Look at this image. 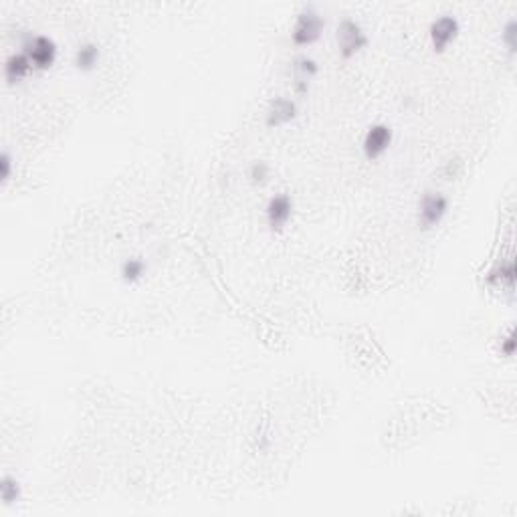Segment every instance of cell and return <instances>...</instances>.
I'll return each mask as SVG.
<instances>
[{"mask_svg": "<svg viewBox=\"0 0 517 517\" xmlns=\"http://www.w3.org/2000/svg\"><path fill=\"white\" fill-rule=\"evenodd\" d=\"M324 19L313 6H303L297 14L296 27H293V43L296 45H309L322 35Z\"/></svg>", "mask_w": 517, "mask_h": 517, "instance_id": "cell-1", "label": "cell"}, {"mask_svg": "<svg viewBox=\"0 0 517 517\" xmlns=\"http://www.w3.org/2000/svg\"><path fill=\"white\" fill-rule=\"evenodd\" d=\"M337 43H339V53L344 59H350L354 53H358L362 47L368 45V37L362 31V27L352 21V19H344L337 27Z\"/></svg>", "mask_w": 517, "mask_h": 517, "instance_id": "cell-2", "label": "cell"}, {"mask_svg": "<svg viewBox=\"0 0 517 517\" xmlns=\"http://www.w3.org/2000/svg\"><path fill=\"white\" fill-rule=\"evenodd\" d=\"M25 49L27 55L31 59L33 65H37L38 69H47L53 65L55 57H57V45L51 37L38 35V37H31L25 40Z\"/></svg>", "mask_w": 517, "mask_h": 517, "instance_id": "cell-3", "label": "cell"}, {"mask_svg": "<svg viewBox=\"0 0 517 517\" xmlns=\"http://www.w3.org/2000/svg\"><path fill=\"white\" fill-rule=\"evenodd\" d=\"M448 211V200L446 196L439 194V192H426L422 196L420 202V217H422V224L424 226H433L439 224L441 219L446 215Z\"/></svg>", "mask_w": 517, "mask_h": 517, "instance_id": "cell-4", "label": "cell"}, {"mask_svg": "<svg viewBox=\"0 0 517 517\" xmlns=\"http://www.w3.org/2000/svg\"><path fill=\"white\" fill-rule=\"evenodd\" d=\"M390 142H392V130L386 123H376L370 128L364 138V154L370 160H374L390 146Z\"/></svg>", "mask_w": 517, "mask_h": 517, "instance_id": "cell-5", "label": "cell"}, {"mask_svg": "<svg viewBox=\"0 0 517 517\" xmlns=\"http://www.w3.org/2000/svg\"><path fill=\"white\" fill-rule=\"evenodd\" d=\"M459 33V21L450 14H443L431 25V40L437 51H443L444 47L457 37Z\"/></svg>", "mask_w": 517, "mask_h": 517, "instance_id": "cell-6", "label": "cell"}, {"mask_svg": "<svg viewBox=\"0 0 517 517\" xmlns=\"http://www.w3.org/2000/svg\"><path fill=\"white\" fill-rule=\"evenodd\" d=\"M291 211H293V202H291V196L281 192L277 196H273L267 204V219H269V224L273 228H283L285 222L289 221L291 217Z\"/></svg>", "mask_w": 517, "mask_h": 517, "instance_id": "cell-7", "label": "cell"}, {"mask_svg": "<svg viewBox=\"0 0 517 517\" xmlns=\"http://www.w3.org/2000/svg\"><path fill=\"white\" fill-rule=\"evenodd\" d=\"M297 115V106L296 101L285 99V97H275L269 106L267 111V125L269 128H277L283 125L287 121H291Z\"/></svg>", "mask_w": 517, "mask_h": 517, "instance_id": "cell-8", "label": "cell"}, {"mask_svg": "<svg viewBox=\"0 0 517 517\" xmlns=\"http://www.w3.org/2000/svg\"><path fill=\"white\" fill-rule=\"evenodd\" d=\"M29 69H31V59H29V55H23V53L10 55L6 59V63H4V75H6V79L10 83L23 79L25 75L29 73Z\"/></svg>", "mask_w": 517, "mask_h": 517, "instance_id": "cell-9", "label": "cell"}, {"mask_svg": "<svg viewBox=\"0 0 517 517\" xmlns=\"http://www.w3.org/2000/svg\"><path fill=\"white\" fill-rule=\"evenodd\" d=\"M296 73H297V81H296L297 93H301V95H303V93H307L309 79L317 73V63H315L313 59H309V57H299V59L296 61Z\"/></svg>", "mask_w": 517, "mask_h": 517, "instance_id": "cell-10", "label": "cell"}, {"mask_svg": "<svg viewBox=\"0 0 517 517\" xmlns=\"http://www.w3.org/2000/svg\"><path fill=\"white\" fill-rule=\"evenodd\" d=\"M97 59H99V47L93 45V43L81 45V47L77 49V53H75V65H77L79 69H83V71L93 69L95 63H97Z\"/></svg>", "mask_w": 517, "mask_h": 517, "instance_id": "cell-11", "label": "cell"}, {"mask_svg": "<svg viewBox=\"0 0 517 517\" xmlns=\"http://www.w3.org/2000/svg\"><path fill=\"white\" fill-rule=\"evenodd\" d=\"M516 275H517V269H516V261L512 258V261H507V263H503V265H499V267H495L491 273H489V277H487V281L489 283H495V281H505L507 285H512L514 287V283H516Z\"/></svg>", "mask_w": 517, "mask_h": 517, "instance_id": "cell-12", "label": "cell"}, {"mask_svg": "<svg viewBox=\"0 0 517 517\" xmlns=\"http://www.w3.org/2000/svg\"><path fill=\"white\" fill-rule=\"evenodd\" d=\"M144 269H146V265H144L142 258H128V261L121 265V275H123L125 281H138V279L144 275Z\"/></svg>", "mask_w": 517, "mask_h": 517, "instance_id": "cell-13", "label": "cell"}, {"mask_svg": "<svg viewBox=\"0 0 517 517\" xmlns=\"http://www.w3.org/2000/svg\"><path fill=\"white\" fill-rule=\"evenodd\" d=\"M0 495L4 503H12L21 497V485L10 477H4L2 485H0Z\"/></svg>", "mask_w": 517, "mask_h": 517, "instance_id": "cell-14", "label": "cell"}, {"mask_svg": "<svg viewBox=\"0 0 517 517\" xmlns=\"http://www.w3.org/2000/svg\"><path fill=\"white\" fill-rule=\"evenodd\" d=\"M516 35H517V21L516 19H509L505 29H503V40L507 45V49L512 53H516Z\"/></svg>", "mask_w": 517, "mask_h": 517, "instance_id": "cell-15", "label": "cell"}, {"mask_svg": "<svg viewBox=\"0 0 517 517\" xmlns=\"http://www.w3.org/2000/svg\"><path fill=\"white\" fill-rule=\"evenodd\" d=\"M267 174H269V168H267V164H263V162H257V164H253V168H251V178H253L255 182H263V180L267 178Z\"/></svg>", "mask_w": 517, "mask_h": 517, "instance_id": "cell-16", "label": "cell"}, {"mask_svg": "<svg viewBox=\"0 0 517 517\" xmlns=\"http://www.w3.org/2000/svg\"><path fill=\"white\" fill-rule=\"evenodd\" d=\"M501 352L505 354V356H514V352H516V332L512 330L509 335L503 339V344H501Z\"/></svg>", "mask_w": 517, "mask_h": 517, "instance_id": "cell-17", "label": "cell"}, {"mask_svg": "<svg viewBox=\"0 0 517 517\" xmlns=\"http://www.w3.org/2000/svg\"><path fill=\"white\" fill-rule=\"evenodd\" d=\"M0 170H2V180H8L10 178V156L6 152L0 158Z\"/></svg>", "mask_w": 517, "mask_h": 517, "instance_id": "cell-18", "label": "cell"}]
</instances>
